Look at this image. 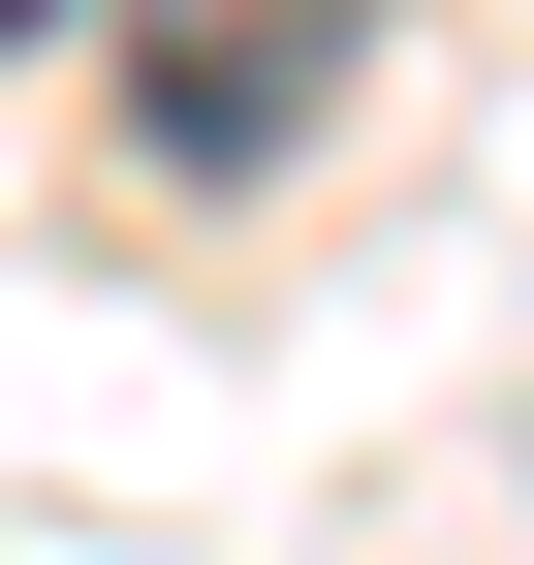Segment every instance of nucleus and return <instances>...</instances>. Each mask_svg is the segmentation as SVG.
<instances>
[{
    "mask_svg": "<svg viewBox=\"0 0 534 565\" xmlns=\"http://www.w3.org/2000/svg\"><path fill=\"white\" fill-rule=\"evenodd\" d=\"M32 32H63V0H0V63H32Z\"/></svg>",
    "mask_w": 534,
    "mask_h": 565,
    "instance_id": "f03ea898",
    "label": "nucleus"
},
{
    "mask_svg": "<svg viewBox=\"0 0 534 565\" xmlns=\"http://www.w3.org/2000/svg\"><path fill=\"white\" fill-rule=\"evenodd\" d=\"M377 95V0H126V158L158 189H284Z\"/></svg>",
    "mask_w": 534,
    "mask_h": 565,
    "instance_id": "f257e3e1",
    "label": "nucleus"
}]
</instances>
